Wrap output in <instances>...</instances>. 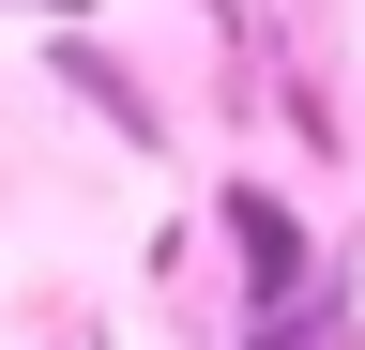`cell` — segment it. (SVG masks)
<instances>
[{
    "label": "cell",
    "instance_id": "obj_1",
    "mask_svg": "<svg viewBox=\"0 0 365 350\" xmlns=\"http://www.w3.org/2000/svg\"><path fill=\"white\" fill-rule=\"evenodd\" d=\"M228 244H244V289H259V320H289V304H304V274H319V259H304V229H289V213H274L259 183H228Z\"/></svg>",
    "mask_w": 365,
    "mask_h": 350
},
{
    "label": "cell",
    "instance_id": "obj_2",
    "mask_svg": "<svg viewBox=\"0 0 365 350\" xmlns=\"http://www.w3.org/2000/svg\"><path fill=\"white\" fill-rule=\"evenodd\" d=\"M46 61H61V76H76V92H91V107H107V122H122V153H153V92H137V76H122L107 46H91V31H61V46H46Z\"/></svg>",
    "mask_w": 365,
    "mask_h": 350
}]
</instances>
